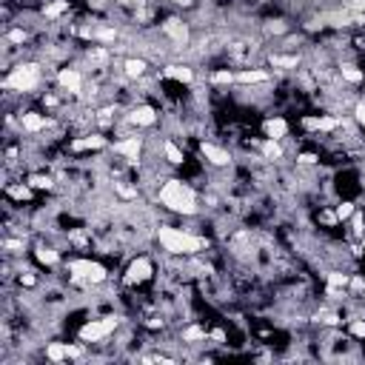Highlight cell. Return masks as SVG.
Segmentation results:
<instances>
[{
  "mask_svg": "<svg viewBox=\"0 0 365 365\" xmlns=\"http://www.w3.org/2000/svg\"><path fill=\"white\" fill-rule=\"evenodd\" d=\"M157 202L168 211V214H177V217H197L202 214V205H200V191L194 182H188L185 177H168L160 191H157Z\"/></svg>",
  "mask_w": 365,
  "mask_h": 365,
  "instance_id": "6da1fadb",
  "label": "cell"
},
{
  "mask_svg": "<svg viewBox=\"0 0 365 365\" xmlns=\"http://www.w3.org/2000/svg\"><path fill=\"white\" fill-rule=\"evenodd\" d=\"M157 245H160L165 254L191 257V254H205V248H211V237L197 234V231H191V228H177V225L160 222V225H157Z\"/></svg>",
  "mask_w": 365,
  "mask_h": 365,
  "instance_id": "7a4b0ae2",
  "label": "cell"
},
{
  "mask_svg": "<svg viewBox=\"0 0 365 365\" xmlns=\"http://www.w3.org/2000/svg\"><path fill=\"white\" fill-rule=\"evenodd\" d=\"M154 277H157V259L151 254H134L123 265L120 285L123 288H145L154 282Z\"/></svg>",
  "mask_w": 365,
  "mask_h": 365,
  "instance_id": "3957f363",
  "label": "cell"
},
{
  "mask_svg": "<svg viewBox=\"0 0 365 365\" xmlns=\"http://www.w3.org/2000/svg\"><path fill=\"white\" fill-rule=\"evenodd\" d=\"M197 151H200V157L211 168H231L234 165V151L225 148L220 140H200L197 143Z\"/></svg>",
  "mask_w": 365,
  "mask_h": 365,
  "instance_id": "277c9868",
  "label": "cell"
},
{
  "mask_svg": "<svg viewBox=\"0 0 365 365\" xmlns=\"http://www.w3.org/2000/svg\"><path fill=\"white\" fill-rule=\"evenodd\" d=\"M259 131H262V137H268V140H285V137H291V125H288V120H285L282 114H268V117H262Z\"/></svg>",
  "mask_w": 365,
  "mask_h": 365,
  "instance_id": "5b68a950",
  "label": "cell"
}]
</instances>
